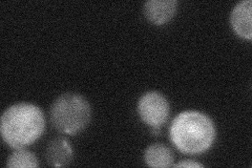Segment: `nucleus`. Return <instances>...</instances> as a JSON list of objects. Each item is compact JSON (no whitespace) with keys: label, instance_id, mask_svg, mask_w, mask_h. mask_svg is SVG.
<instances>
[{"label":"nucleus","instance_id":"nucleus-1","mask_svg":"<svg viewBox=\"0 0 252 168\" xmlns=\"http://www.w3.org/2000/svg\"><path fill=\"white\" fill-rule=\"evenodd\" d=\"M45 130L42 109L32 103H17L4 110L0 120L3 142L14 149L30 146L41 137Z\"/></svg>","mask_w":252,"mask_h":168},{"label":"nucleus","instance_id":"nucleus-2","mask_svg":"<svg viewBox=\"0 0 252 168\" xmlns=\"http://www.w3.org/2000/svg\"><path fill=\"white\" fill-rule=\"evenodd\" d=\"M169 135L181 153L200 155L214 144L216 127L207 115L198 110H185L173 119Z\"/></svg>","mask_w":252,"mask_h":168},{"label":"nucleus","instance_id":"nucleus-3","mask_svg":"<svg viewBox=\"0 0 252 168\" xmlns=\"http://www.w3.org/2000/svg\"><path fill=\"white\" fill-rule=\"evenodd\" d=\"M51 122L59 133L77 134L91 122L92 108L83 96L64 93L55 99L50 109Z\"/></svg>","mask_w":252,"mask_h":168},{"label":"nucleus","instance_id":"nucleus-4","mask_svg":"<svg viewBox=\"0 0 252 168\" xmlns=\"http://www.w3.org/2000/svg\"><path fill=\"white\" fill-rule=\"evenodd\" d=\"M140 119L152 129H160L169 117V103L159 92H147L138 101Z\"/></svg>","mask_w":252,"mask_h":168},{"label":"nucleus","instance_id":"nucleus-5","mask_svg":"<svg viewBox=\"0 0 252 168\" xmlns=\"http://www.w3.org/2000/svg\"><path fill=\"white\" fill-rule=\"evenodd\" d=\"M179 2L176 0H148L144 3L145 17L156 26H162L172 19Z\"/></svg>","mask_w":252,"mask_h":168},{"label":"nucleus","instance_id":"nucleus-6","mask_svg":"<svg viewBox=\"0 0 252 168\" xmlns=\"http://www.w3.org/2000/svg\"><path fill=\"white\" fill-rule=\"evenodd\" d=\"M251 11V0H244L233 7L230 15V23L234 33L248 40H251L252 38Z\"/></svg>","mask_w":252,"mask_h":168},{"label":"nucleus","instance_id":"nucleus-7","mask_svg":"<svg viewBox=\"0 0 252 168\" xmlns=\"http://www.w3.org/2000/svg\"><path fill=\"white\" fill-rule=\"evenodd\" d=\"M73 160V149L68 140L57 137L49 142L46 147V161L54 167L67 166Z\"/></svg>","mask_w":252,"mask_h":168},{"label":"nucleus","instance_id":"nucleus-8","mask_svg":"<svg viewBox=\"0 0 252 168\" xmlns=\"http://www.w3.org/2000/svg\"><path fill=\"white\" fill-rule=\"evenodd\" d=\"M144 161L149 167L167 168L173 165V154L168 146L156 143L146 148Z\"/></svg>","mask_w":252,"mask_h":168},{"label":"nucleus","instance_id":"nucleus-9","mask_svg":"<svg viewBox=\"0 0 252 168\" xmlns=\"http://www.w3.org/2000/svg\"><path fill=\"white\" fill-rule=\"evenodd\" d=\"M38 166L39 163L37 157L33 153H31L30 150L25 148L15 149V151H13V154L7 158L6 161V167L10 168H35Z\"/></svg>","mask_w":252,"mask_h":168},{"label":"nucleus","instance_id":"nucleus-10","mask_svg":"<svg viewBox=\"0 0 252 168\" xmlns=\"http://www.w3.org/2000/svg\"><path fill=\"white\" fill-rule=\"evenodd\" d=\"M173 167H185V168H193V167H203L204 165L199 163V162H195L192 161V160H185V161H181L175 165H172Z\"/></svg>","mask_w":252,"mask_h":168}]
</instances>
